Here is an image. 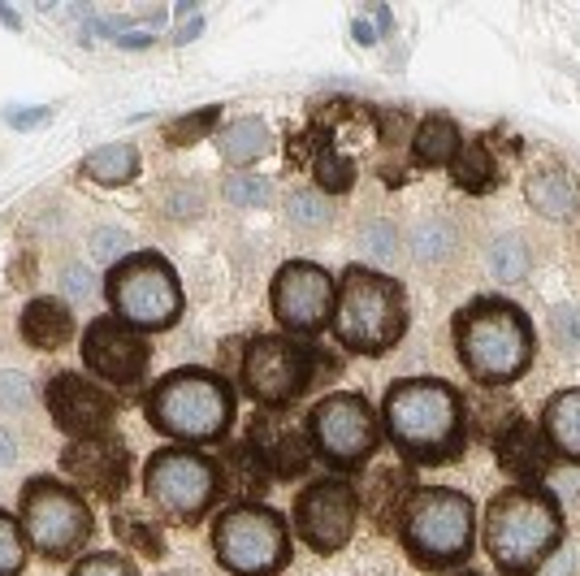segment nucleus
Here are the masks:
<instances>
[{"label": "nucleus", "mask_w": 580, "mask_h": 576, "mask_svg": "<svg viewBox=\"0 0 580 576\" xmlns=\"http://www.w3.org/2000/svg\"><path fill=\"white\" fill-rule=\"evenodd\" d=\"M394 451L412 464H450L468 442V403L442 377H403L381 399Z\"/></svg>", "instance_id": "nucleus-1"}, {"label": "nucleus", "mask_w": 580, "mask_h": 576, "mask_svg": "<svg viewBox=\"0 0 580 576\" xmlns=\"http://www.w3.org/2000/svg\"><path fill=\"white\" fill-rule=\"evenodd\" d=\"M455 352L468 377L486 390H503L537 356L533 321L499 295H481L455 312Z\"/></svg>", "instance_id": "nucleus-2"}, {"label": "nucleus", "mask_w": 580, "mask_h": 576, "mask_svg": "<svg viewBox=\"0 0 580 576\" xmlns=\"http://www.w3.org/2000/svg\"><path fill=\"white\" fill-rule=\"evenodd\" d=\"M564 538V516L550 490L511 486L486 511V551L503 576H533L555 555Z\"/></svg>", "instance_id": "nucleus-3"}, {"label": "nucleus", "mask_w": 580, "mask_h": 576, "mask_svg": "<svg viewBox=\"0 0 580 576\" xmlns=\"http://www.w3.org/2000/svg\"><path fill=\"white\" fill-rule=\"evenodd\" d=\"M334 334L356 356H381L408 334V295L394 278L352 265L334 299Z\"/></svg>", "instance_id": "nucleus-4"}, {"label": "nucleus", "mask_w": 580, "mask_h": 576, "mask_svg": "<svg viewBox=\"0 0 580 576\" xmlns=\"http://www.w3.org/2000/svg\"><path fill=\"white\" fill-rule=\"evenodd\" d=\"M152 430L178 442H213L234 421V390L209 368H174L152 386L144 403Z\"/></svg>", "instance_id": "nucleus-5"}, {"label": "nucleus", "mask_w": 580, "mask_h": 576, "mask_svg": "<svg viewBox=\"0 0 580 576\" xmlns=\"http://www.w3.org/2000/svg\"><path fill=\"white\" fill-rule=\"evenodd\" d=\"M403 551L421 568H455L472 555L477 542V507L468 495L446 490V486H416V495L403 507L399 520Z\"/></svg>", "instance_id": "nucleus-6"}, {"label": "nucleus", "mask_w": 580, "mask_h": 576, "mask_svg": "<svg viewBox=\"0 0 580 576\" xmlns=\"http://www.w3.org/2000/svg\"><path fill=\"white\" fill-rule=\"evenodd\" d=\"M18 524H22L26 542L48 564H66L74 555H82V546L91 538V507L74 486H62L53 477H35L22 486Z\"/></svg>", "instance_id": "nucleus-7"}, {"label": "nucleus", "mask_w": 580, "mask_h": 576, "mask_svg": "<svg viewBox=\"0 0 580 576\" xmlns=\"http://www.w3.org/2000/svg\"><path fill=\"white\" fill-rule=\"evenodd\" d=\"M109 303L118 321L135 330H169L182 317V287L165 256L156 252H131L109 269Z\"/></svg>", "instance_id": "nucleus-8"}, {"label": "nucleus", "mask_w": 580, "mask_h": 576, "mask_svg": "<svg viewBox=\"0 0 580 576\" xmlns=\"http://www.w3.org/2000/svg\"><path fill=\"white\" fill-rule=\"evenodd\" d=\"M213 551L234 576H278L290 560V529L269 507L238 503L213 524Z\"/></svg>", "instance_id": "nucleus-9"}, {"label": "nucleus", "mask_w": 580, "mask_h": 576, "mask_svg": "<svg viewBox=\"0 0 580 576\" xmlns=\"http://www.w3.org/2000/svg\"><path fill=\"white\" fill-rule=\"evenodd\" d=\"M147 499L160 507L169 520L196 524L213 499H217V468L209 455L187 451V446H165L147 459L144 468Z\"/></svg>", "instance_id": "nucleus-10"}, {"label": "nucleus", "mask_w": 580, "mask_h": 576, "mask_svg": "<svg viewBox=\"0 0 580 576\" xmlns=\"http://www.w3.org/2000/svg\"><path fill=\"white\" fill-rule=\"evenodd\" d=\"M316 364H321V356L308 343L278 339V334H260V339L247 343L243 364H238V377H243V386H247V395L256 403L287 408V403H294L312 386Z\"/></svg>", "instance_id": "nucleus-11"}, {"label": "nucleus", "mask_w": 580, "mask_h": 576, "mask_svg": "<svg viewBox=\"0 0 580 576\" xmlns=\"http://www.w3.org/2000/svg\"><path fill=\"white\" fill-rule=\"evenodd\" d=\"M377 437H381V425L372 408L364 403V395L338 390V395H325L308 412V442L334 468H360L377 451Z\"/></svg>", "instance_id": "nucleus-12"}, {"label": "nucleus", "mask_w": 580, "mask_h": 576, "mask_svg": "<svg viewBox=\"0 0 580 576\" xmlns=\"http://www.w3.org/2000/svg\"><path fill=\"white\" fill-rule=\"evenodd\" d=\"M356 520H360V490L343 477H321L303 486V495L294 499V533L316 555L343 551L356 533Z\"/></svg>", "instance_id": "nucleus-13"}, {"label": "nucleus", "mask_w": 580, "mask_h": 576, "mask_svg": "<svg viewBox=\"0 0 580 576\" xmlns=\"http://www.w3.org/2000/svg\"><path fill=\"white\" fill-rule=\"evenodd\" d=\"M334 278L312 261H290L274 278V317L290 334H316L334 321Z\"/></svg>", "instance_id": "nucleus-14"}, {"label": "nucleus", "mask_w": 580, "mask_h": 576, "mask_svg": "<svg viewBox=\"0 0 580 576\" xmlns=\"http://www.w3.org/2000/svg\"><path fill=\"white\" fill-rule=\"evenodd\" d=\"M152 347L144 343V334L118 317H96L82 334V364L113 386H135L144 381Z\"/></svg>", "instance_id": "nucleus-15"}, {"label": "nucleus", "mask_w": 580, "mask_h": 576, "mask_svg": "<svg viewBox=\"0 0 580 576\" xmlns=\"http://www.w3.org/2000/svg\"><path fill=\"white\" fill-rule=\"evenodd\" d=\"M44 403L53 412V425L66 433L70 442L104 437L109 425H113V417H118L113 395L100 390L96 381H87L82 373H57V377H48Z\"/></svg>", "instance_id": "nucleus-16"}, {"label": "nucleus", "mask_w": 580, "mask_h": 576, "mask_svg": "<svg viewBox=\"0 0 580 576\" xmlns=\"http://www.w3.org/2000/svg\"><path fill=\"white\" fill-rule=\"evenodd\" d=\"M62 468L70 473L78 486H87L91 495L118 503L122 490H126V477H131V451L122 446L118 433L82 437V442H70L62 451Z\"/></svg>", "instance_id": "nucleus-17"}, {"label": "nucleus", "mask_w": 580, "mask_h": 576, "mask_svg": "<svg viewBox=\"0 0 580 576\" xmlns=\"http://www.w3.org/2000/svg\"><path fill=\"white\" fill-rule=\"evenodd\" d=\"M247 446L256 451V459L265 464L269 477H299L308 468V459H312L308 433L299 430L290 417H282V412L256 417L252 430H247Z\"/></svg>", "instance_id": "nucleus-18"}, {"label": "nucleus", "mask_w": 580, "mask_h": 576, "mask_svg": "<svg viewBox=\"0 0 580 576\" xmlns=\"http://www.w3.org/2000/svg\"><path fill=\"white\" fill-rule=\"evenodd\" d=\"M494 455H499V464L507 468L520 486H542V477L555 464V451H550L546 433L537 430L533 421H524V417L494 442Z\"/></svg>", "instance_id": "nucleus-19"}, {"label": "nucleus", "mask_w": 580, "mask_h": 576, "mask_svg": "<svg viewBox=\"0 0 580 576\" xmlns=\"http://www.w3.org/2000/svg\"><path fill=\"white\" fill-rule=\"evenodd\" d=\"M18 334L26 347L35 352H62L74 339V312L66 299H53V295H35L22 317H18Z\"/></svg>", "instance_id": "nucleus-20"}, {"label": "nucleus", "mask_w": 580, "mask_h": 576, "mask_svg": "<svg viewBox=\"0 0 580 576\" xmlns=\"http://www.w3.org/2000/svg\"><path fill=\"white\" fill-rule=\"evenodd\" d=\"M416 495V477L408 468H394V464H381L368 473L360 490V503L368 507V516L377 520L381 533H390L399 520H403V507Z\"/></svg>", "instance_id": "nucleus-21"}, {"label": "nucleus", "mask_w": 580, "mask_h": 576, "mask_svg": "<svg viewBox=\"0 0 580 576\" xmlns=\"http://www.w3.org/2000/svg\"><path fill=\"white\" fill-rule=\"evenodd\" d=\"M213 468H217L221 495H234V499H260V495L269 490V473H265V464L256 459V451H252L247 442L225 446L217 459H213Z\"/></svg>", "instance_id": "nucleus-22"}, {"label": "nucleus", "mask_w": 580, "mask_h": 576, "mask_svg": "<svg viewBox=\"0 0 580 576\" xmlns=\"http://www.w3.org/2000/svg\"><path fill=\"white\" fill-rule=\"evenodd\" d=\"M542 433H546L555 455H564L568 464H580V390H559L546 403Z\"/></svg>", "instance_id": "nucleus-23"}, {"label": "nucleus", "mask_w": 580, "mask_h": 576, "mask_svg": "<svg viewBox=\"0 0 580 576\" xmlns=\"http://www.w3.org/2000/svg\"><path fill=\"white\" fill-rule=\"evenodd\" d=\"M524 196H528V204L546 221H568V217L577 213V182H572L568 169H542V174H533L528 187H524Z\"/></svg>", "instance_id": "nucleus-24"}, {"label": "nucleus", "mask_w": 580, "mask_h": 576, "mask_svg": "<svg viewBox=\"0 0 580 576\" xmlns=\"http://www.w3.org/2000/svg\"><path fill=\"white\" fill-rule=\"evenodd\" d=\"M450 174H455V187H464L468 196H486L503 182L499 174V160L490 156V144L486 140H464L455 160H450Z\"/></svg>", "instance_id": "nucleus-25"}, {"label": "nucleus", "mask_w": 580, "mask_h": 576, "mask_svg": "<svg viewBox=\"0 0 580 576\" xmlns=\"http://www.w3.org/2000/svg\"><path fill=\"white\" fill-rule=\"evenodd\" d=\"M459 144H464L459 126H455L446 113H430V118L416 126V135H412V160L425 165V169L450 165L455 152H459Z\"/></svg>", "instance_id": "nucleus-26"}, {"label": "nucleus", "mask_w": 580, "mask_h": 576, "mask_svg": "<svg viewBox=\"0 0 580 576\" xmlns=\"http://www.w3.org/2000/svg\"><path fill=\"white\" fill-rule=\"evenodd\" d=\"M274 144V135H269V126L260 122V118H238V122H230V126H221L217 135V147L221 156L230 160V165H256L265 152Z\"/></svg>", "instance_id": "nucleus-27"}, {"label": "nucleus", "mask_w": 580, "mask_h": 576, "mask_svg": "<svg viewBox=\"0 0 580 576\" xmlns=\"http://www.w3.org/2000/svg\"><path fill=\"white\" fill-rule=\"evenodd\" d=\"M82 174L100 187H126L140 174V152L131 144H104L82 160Z\"/></svg>", "instance_id": "nucleus-28"}, {"label": "nucleus", "mask_w": 580, "mask_h": 576, "mask_svg": "<svg viewBox=\"0 0 580 576\" xmlns=\"http://www.w3.org/2000/svg\"><path fill=\"white\" fill-rule=\"evenodd\" d=\"M316 156H312V178H316V187H321V196H343V191H352V182H356V160L347 156V152H338V147L330 144V140H316Z\"/></svg>", "instance_id": "nucleus-29"}, {"label": "nucleus", "mask_w": 580, "mask_h": 576, "mask_svg": "<svg viewBox=\"0 0 580 576\" xmlns=\"http://www.w3.org/2000/svg\"><path fill=\"white\" fill-rule=\"evenodd\" d=\"M528 265H533V256H528V243L520 234H499L490 243V274L499 283H520L528 274Z\"/></svg>", "instance_id": "nucleus-30"}, {"label": "nucleus", "mask_w": 580, "mask_h": 576, "mask_svg": "<svg viewBox=\"0 0 580 576\" xmlns=\"http://www.w3.org/2000/svg\"><path fill=\"white\" fill-rule=\"evenodd\" d=\"M455 243H459V234H455V225L450 221H442V217H430V221H421L416 230H412V256L416 261H446L450 252H455Z\"/></svg>", "instance_id": "nucleus-31"}, {"label": "nucleus", "mask_w": 580, "mask_h": 576, "mask_svg": "<svg viewBox=\"0 0 580 576\" xmlns=\"http://www.w3.org/2000/svg\"><path fill=\"white\" fill-rule=\"evenodd\" d=\"M287 217L290 225H299V230H325L330 225V217H334V209H330V200L321 196V191H294L287 204Z\"/></svg>", "instance_id": "nucleus-32"}, {"label": "nucleus", "mask_w": 580, "mask_h": 576, "mask_svg": "<svg viewBox=\"0 0 580 576\" xmlns=\"http://www.w3.org/2000/svg\"><path fill=\"white\" fill-rule=\"evenodd\" d=\"M221 122V109L217 104H209V109H200V113H187V118H178V122H169L165 126V140L174 147H187V144H200L213 126Z\"/></svg>", "instance_id": "nucleus-33"}, {"label": "nucleus", "mask_w": 580, "mask_h": 576, "mask_svg": "<svg viewBox=\"0 0 580 576\" xmlns=\"http://www.w3.org/2000/svg\"><path fill=\"white\" fill-rule=\"evenodd\" d=\"M360 252L377 265H390L399 256V230L394 221H368L360 225Z\"/></svg>", "instance_id": "nucleus-34"}, {"label": "nucleus", "mask_w": 580, "mask_h": 576, "mask_svg": "<svg viewBox=\"0 0 580 576\" xmlns=\"http://www.w3.org/2000/svg\"><path fill=\"white\" fill-rule=\"evenodd\" d=\"M22 564H26V533L9 511H0V576H18Z\"/></svg>", "instance_id": "nucleus-35"}, {"label": "nucleus", "mask_w": 580, "mask_h": 576, "mask_svg": "<svg viewBox=\"0 0 580 576\" xmlns=\"http://www.w3.org/2000/svg\"><path fill=\"white\" fill-rule=\"evenodd\" d=\"M269 196H274V187H269V178H260V174H234V178L225 182V200H230L234 209H265Z\"/></svg>", "instance_id": "nucleus-36"}, {"label": "nucleus", "mask_w": 580, "mask_h": 576, "mask_svg": "<svg viewBox=\"0 0 580 576\" xmlns=\"http://www.w3.org/2000/svg\"><path fill=\"white\" fill-rule=\"evenodd\" d=\"M113 533H118L122 542L140 546V551L152 555V560H160V555H165V538L152 529V520H144V516H118V520H113Z\"/></svg>", "instance_id": "nucleus-37"}, {"label": "nucleus", "mask_w": 580, "mask_h": 576, "mask_svg": "<svg viewBox=\"0 0 580 576\" xmlns=\"http://www.w3.org/2000/svg\"><path fill=\"white\" fill-rule=\"evenodd\" d=\"M126 243H131V234H126V230H113V225L91 230V256H96V261H104V265H118V256L126 252Z\"/></svg>", "instance_id": "nucleus-38"}, {"label": "nucleus", "mask_w": 580, "mask_h": 576, "mask_svg": "<svg viewBox=\"0 0 580 576\" xmlns=\"http://www.w3.org/2000/svg\"><path fill=\"white\" fill-rule=\"evenodd\" d=\"M31 381L22 373H0V408L4 412H26L31 408Z\"/></svg>", "instance_id": "nucleus-39"}, {"label": "nucleus", "mask_w": 580, "mask_h": 576, "mask_svg": "<svg viewBox=\"0 0 580 576\" xmlns=\"http://www.w3.org/2000/svg\"><path fill=\"white\" fill-rule=\"evenodd\" d=\"M70 576H140V573H135V564L122 560V555H87Z\"/></svg>", "instance_id": "nucleus-40"}, {"label": "nucleus", "mask_w": 580, "mask_h": 576, "mask_svg": "<svg viewBox=\"0 0 580 576\" xmlns=\"http://www.w3.org/2000/svg\"><path fill=\"white\" fill-rule=\"evenodd\" d=\"M62 290H66V299H74V303H87V299H96L100 283H96V274H91V269L70 265V269L62 274Z\"/></svg>", "instance_id": "nucleus-41"}, {"label": "nucleus", "mask_w": 580, "mask_h": 576, "mask_svg": "<svg viewBox=\"0 0 580 576\" xmlns=\"http://www.w3.org/2000/svg\"><path fill=\"white\" fill-rule=\"evenodd\" d=\"M165 209H169V217H200L204 196H200V187H174L169 200H165Z\"/></svg>", "instance_id": "nucleus-42"}, {"label": "nucleus", "mask_w": 580, "mask_h": 576, "mask_svg": "<svg viewBox=\"0 0 580 576\" xmlns=\"http://www.w3.org/2000/svg\"><path fill=\"white\" fill-rule=\"evenodd\" d=\"M555 339H559V347H580V312L577 308H559V312H555Z\"/></svg>", "instance_id": "nucleus-43"}, {"label": "nucleus", "mask_w": 580, "mask_h": 576, "mask_svg": "<svg viewBox=\"0 0 580 576\" xmlns=\"http://www.w3.org/2000/svg\"><path fill=\"white\" fill-rule=\"evenodd\" d=\"M572 573H577V555H572V551H559V555L542 568V576H572Z\"/></svg>", "instance_id": "nucleus-44"}, {"label": "nucleus", "mask_w": 580, "mask_h": 576, "mask_svg": "<svg viewBox=\"0 0 580 576\" xmlns=\"http://www.w3.org/2000/svg\"><path fill=\"white\" fill-rule=\"evenodd\" d=\"M4 118H9V126L26 131V126H35V122H44V118H48V104H44V109H31V113H18V109H9Z\"/></svg>", "instance_id": "nucleus-45"}, {"label": "nucleus", "mask_w": 580, "mask_h": 576, "mask_svg": "<svg viewBox=\"0 0 580 576\" xmlns=\"http://www.w3.org/2000/svg\"><path fill=\"white\" fill-rule=\"evenodd\" d=\"M13 459H18V442L9 430H0V464H13Z\"/></svg>", "instance_id": "nucleus-46"}, {"label": "nucleus", "mask_w": 580, "mask_h": 576, "mask_svg": "<svg viewBox=\"0 0 580 576\" xmlns=\"http://www.w3.org/2000/svg\"><path fill=\"white\" fill-rule=\"evenodd\" d=\"M352 35H356V40H360L364 48H368V44H377V31H372V26H368V22H364V18H356V22H352Z\"/></svg>", "instance_id": "nucleus-47"}, {"label": "nucleus", "mask_w": 580, "mask_h": 576, "mask_svg": "<svg viewBox=\"0 0 580 576\" xmlns=\"http://www.w3.org/2000/svg\"><path fill=\"white\" fill-rule=\"evenodd\" d=\"M122 48H147L152 44V35H144V31H131V35H113Z\"/></svg>", "instance_id": "nucleus-48"}, {"label": "nucleus", "mask_w": 580, "mask_h": 576, "mask_svg": "<svg viewBox=\"0 0 580 576\" xmlns=\"http://www.w3.org/2000/svg\"><path fill=\"white\" fill-rule=\"evenodd\" d=\"M377 26H381V35H390V26H394V13H390V9H377Z\"/></svg>", "instance_id": "nucleus-49"}, {"label": "nucleus", "mask_w": 580, "mask_h": 576, "mask_svg": "<svg viewBox=\"0 0 580 576\" xmlns=\"http://www.w3.org/2000/svg\"><path fill=\"white\" fill-rule=\"evenodd\" d=\"M196 35H200V18H196V22H191V26H182V31H178V35H174V40H178V44H187V40H196Z\"/></svg>", "instance_id": "nucleus-50"}, {"label": "nucleus", "mask_w": 580, "mask_h": 576, "mask_svg": "<svg viewBox=\"0 0 580 576\" xmlns=\"http://www.w3.org/2000/svg\"><path fill=\"white\" fill-rule=\"evenodd\" d=\"M0 22H4V26H13V31H18V26H22V18H18V13H13V9H4V4H0Z\"/></svg>", "instance_id": "nucleus-51"}, {"label": "nucleus", "mask_w": 580, "mask_h": 576, "mask_svg": "<svg viewBox=\"0 0 580 576\" xmlns=\"http://www.w3.org/2000/svg\"><path fill=\"white\" fill-rule=\"evenodd\" d=\"M455 576H477V573H455Z\"/></svg>", "instance_id": "nucleus-52"}]
</instances>
